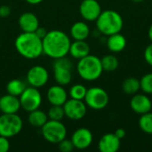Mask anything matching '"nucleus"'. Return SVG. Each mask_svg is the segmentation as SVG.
<instances>
[{
	"mask_svg": "<svg viewBox=\"0 0 152 152\" xmlns=\"http://www.w3.org/2000/svg\"><path fill=\"white\" fill-rule=\"evenodd\" d=\"M42 42L43 53L53 60L69 54L71 41L69 37L61 30L53 29L48 31Z\"/></svg>",
	"mask_w": 152,
	"mask_h": 152,
	"instance_id": "f257e3e1",
	"label": "nucleus"
},
{
	"mask_svg": "<svg viewBox=\"0 0 152 152\" xmlns=\"http://www.w3.org/2000/svg\"><path fill=\"white\" fill-rule=\"evenodd\" d=\"M16 51L23 58L33 60L43 54V42L35 32H22L14 41Z\"/></svg>",
	"mask_w": 152,
	"mask_h": 152,
	"instance_id": "f03ea898",
	"label": "nucleus"
},
{
	"mask_svg": "<svg viewBox=\"0 0 152 152\" xmlns=\"http://www.w3.org/2000/svg\"><path fill=\"white\" fill-rule=\"evenodd\" d=\"M95 21L97 30L107 37L121 32L124 27V20L122 16L115 10L102 11Z\"/></svg>",
	"mask_w": 152,
	"mask_h": 152,
	"instance_id": "7ed1b4c3",
	"label": "nucleus"
},
{
	"mask_svg": "<svg viewBox=\"0 0 152 152\" xmlns=\"http://www.w3.org/2000/svg\"><path fill=\"white\" fill-rule=\"evenodd\" d=\"M77 70L79 77L86 81L97 80L101 77L103 72L101 59L92 54H88L78 60Z\"/></svg>",
	"mask_w": 152,
	"mask_h": 152,
	"instance_id": "20e7f679",
	"label": "nucleus"
},
{
	"mask_svg": "<svg viewBox=\"0 0 152 152\" xmlns=\"http://www.w3.org/2000/svg\"><path fill=\"white\" fill-rule=\"evenodd\" d=\"M41 133L45 141L53 144H58L67 136V128L61 121L48 119L41 127Z\"/></svg>",
	"mask_w": 152,
	"mask_h": 152,
	"instance_id": "39448f33",
	"label": "nucleus"
},
{
	"mask_svg": "<svg viewBox=\"0 0 152 152\" xmlns=\"http://www.w3.org/2000/svg\"><path fill=\"white\" fill-rule=\"evenodd\" d=\"M23 127L21 118L14 114H3L0 116V135L11 138L20 134Z\"/></svg>",
	"mask_w": 152,
	"mask_h": 152,
	"instance_id": "423d86ee",
	"label": "nucleus"
},
{
	"mask_svg": "<svg viewBox=\"0 0 152 152\" xmlns=\"http://www.w3.org/2000/svg\"><path fill=\"white\" fill-rule=\"evenodd\" d=\"M84 102L90 109L94 110H101L108 106L110 96L103 88L94 86L87 89Z\"/></svg>",
	"mask_w": 152,
	"mask_h": 152,
	"instance_id": "0eeeda50",
	"label": "nucleus"
},
{
	"mask_svg": "<svg viewBox=\"0 0 152 152\" xmlns=\"http://www.w3.org/2000/svg\"><path fill=\"white\" fill-rule=\"evenodd\" d=\"M53 77L55 82L61 86H67L72 79V62L69 59L65 57L54 60L53 65Z\"/></svg>",
	"mask_w": 152,
	"mask_h": 152,
	"instance_id": "6e6552de",
	"label": "nucleus"
},
{
	"mask_svg": "<svg viewBox=\"0 0 152 152\" xmlns=\"http://www.w3.org/2000/svg\"><path fill=\"white\" fill-rule=\"evenodd\" d=\"M20 107L27 112L33 111L40 108L42 104V95L38 88L28 86L19 96Z\"/></svg>",
	"mask_w": 152,
	"mask_h": 152,
	"instance_id": "1a4fd4ad",
	"label": "nucleus"
},
{
	"mask_svg": "<svg viewBox=\"0 0 152 152\" xmlns=\"http://www.w3.org/2000/svg\"><path fill=\"white\" fill-rule=\"evenodd\" d=\"M65 117L71 120H80L84 118L87 112V106L84 101L69 99L63 104Z\"/></svg>",
	"mask_w": 152,
	"mask_h": 152,
	"instance_id": "9d476101",
	"label": "nucleus"
},
{
	"mask_svg": "<svg viewBox=\"0 0 152 152\" xmlns=\"http://www.w3.org/2000/svg\"><path fill=\"white\" fill-rule=\"evenodd\" d=\"M26 78L28 84L30 86L40 88L47 84L49 79V73L45 67L41 65H36L28 69Z\"/></svg>",
	"mask_w": 152,
	"mask_h": 152,
	"instance_id": "9b49d317",
	"label": "nucleus"
},
{
	"mask_svg": "<svg viewBox=\"0 0 152 152\" xmlns=\"http://www.w3.org/2000/svg\"><path fill=\"white\" fill-rule=\"evenodd\" d=\"M79 5V13L81 17L87 21H95L101 12L102 6L97 0H81Z\"/></svg>",
	"mask_w": 152,
	"mask_h": 152,
	"instance_id": "f8f14e48",
	"label": "nucleus"
},
{
	"mask_svg": "<svg viewBox=\"0 0 152 152\" xmlns=\"http://www.w3.org/2000/svg\"><path fill=\"white\" fill-rule=\"evenodd\" d=\"M94 141V135L91 130L86 127L77 129L71 137V142L77 150H86L89 148Z\"/></svg>",
	"mask_w": 152,
	"mask_h": 152,
	"instance_id": "ddd939ff",
	"label": "nucleus"
},
{
	"mask_svg": "<svg viewBox=\"0 0 152 152\" xmlns=\"http://www.w3.org/2000/svg\"><path fill=\"white\" fill-rule=\"evenodd\" d=\"M131 110L138 114L142 115L151 111L152 102L151 98L146 94H135L130 100Z\"/></svg>",
	"mask_w": 152,
	"mask_h": 152,
	"instance_id": "4468645a",
	"label": "nucleus"
},
{
	"mask_svg": "<svg viewBox=\"0 0 152 152\" xmlns=\"http://www.w3.org/2000/svg\"><path fill=\"white\" fill-rule=\"evenodd\" d=\"M121 146V140L114 134H103L98 142V149L101 152H117Z\"/></svg>",
	"mask_w": 152,
	"mask_h": 152,
	"instance_id": "2eb2a0df",
	"label": "nucleus"
},
{
	"mask_svg": "<svg viewBox=\"0 0 152 152\" xmlns=\"http://www.w3.org/2000/svg\"><path fill=\"white\" fill-rule=\"evenodd\" d=\"M69 94L63 87V86L61 85H55L51 86L46 93V98L47 101L51 105H61L63 106V104L68 100Z\"/></svg>",
	"mask_w": 152,
	"mask_h": 152,
	"instance_id": "dca6fc26",
	"label": "nucleus"
},
{
	"mask_svg": "<svg viewBox=\"0 0 152 152\" xmlns=\"http://www.w3.org/2000/svg\"><path fill=\"white\" fill-rule=\"evenodd\" d=\"M20 99L12 94H5L0 97V111L3 114H14L20 110Z\"/></svg>",
	"mask_w": 152,
	"mask_h": 152,
	"instance_id": "f3484780",
	"label": "nucleus"
},
{
	"mask_svg": "<svg viewBox=\"0 0 152 152\" xmlns=\"http://www.w3.org/2000/svg\"><path fill=\"white\" fill-rule=\"evenodd\" d=\"M18 24L22 32H35L39 27V20L33 12H24L18 20Z\"/></svg>",
	"mask_w": 152,
	"mask_h": 152,
	"instance_id": "a211bd4d",
	"label": "nucleus"
},
{
	"mask_svg": "<svg viewBox=\"0 0 152 152\" xmlns=\"http://www.w3.org/2000/svg\"><path fill=\"white\" fill-rule=\"evenodd\" d=\"M126 44L127 42H126V37L122 35L120 32L108 36V38L106 41L108 49L110 52L115 53H118L124 51L125 48L126 47Z\"/></svg>",
	"mask_w": 152,
	"mask_h": 152,
	"instance_id": "6ab92c4d",
	"label": "nucleus"
},
{
	"mask_svg": "<svg viewBox=\"0 0 152 152\" xmlns=\"http://www.w3.org/2000/svg\"><path fill=\"white\" fill-rule=\"evenodd\" d=\"M69 53L77 60H80L90 54V46L86 40H74L70 44Z\"/></svg>",
	"mask_w": 152,
	"mask_h": 152,
	"instance_id": "aec40b11",
	"label": "nucleus"
},
{
	"mask_svg": "<svg viewBox=\"0 0 152 152\" xmlns=\"http://www.w3.org/2000/svg\"><path fill=\"white\" fill-rule=\"evenodd\" d=\"M90 35V28L85 21H77L70 28V36L74 40H86Z\"/></svg>",
	"mask_w": 152,
	"mask_h": 152,
	"instance_id": "412c9836",
	"label": "nucleus"
},
{
	"mask_svg": "<svg viewBox=\"0 0 152 152\" xmlns=\"http://www.w3.org/2000/svg\"><path fill=\"white\" fill-rule=\"evenodd\" d=\"M28 121L30 124V126L34 127H42L48 120L47 113L44 112L43 110L37 109L33 111L28 112Z\"/></svg>",
	"mask_w": 152,
	"mask_h": 152,
	"instance_id": "4be33fe9",
	"label": "nucleus"
},
{
	"mask_svg": "<svg viewBox=\"0 0 152 152\" xmlns=\"http://www.w3.org/2000/svg\"><path fill=\"white\" fill-rule=\"evenodd\" d=\"M122 90L128 95H134L141 90L140 79L136 77H127L122 83Z\"/></svg>",
	"mask_w": 152,
	"mask_h": 152,
	"instance_id": "5701e85b",
	"label": "nucleus"
},
{
	"mask_svg": "<svg viewBox=\"0 0 152 152\" xmlns=\"http://www.w3.org/2000/svg\"><path fill=\"white\" fill-rule=\"evenodd\" d=\"M26 87H27L26 84L22 80L18 79V78H14V79L10 80L7 83L6 92L9 94L19 97L23 93V91L26 89Z\"/></svg>",
	"mask_w": 152,
	"mask_h": 152,
	"instance_id": "b1692460",
	"label": "nucleus"
},
{
	"mask_svg": "<svg viewBox=\"0 0 152 152\" xmlns=\"http://www.w3.org/2000/svg\"><path fill=\"white\" fill-rule=\"evenodd\" d=\"M101 61H102V66L103 71L111 72V71L116 70L119 66L118 59L114 54H107V55L103 56L101 59Z\"/></svg>",
	"mask_w": 152,
	"mask_h": 152,
	"instance_id": "393cba45",
	"label": "nucleus"
},
{
	"mask_svg": "<svg viewBox=\"0 0 152 152\" xmlns=\"http://www.w3.org/2000/svg\"><path fill=\"white\" fill-rule=\"evenodd\" d=\"M138 124L140 129L143 133L152 135V113L151 111L141 115Z\"/></svg>",
	"mask_w": 152,
	"mask_h": 152,
	"instance_id": "a878e982",
	"label": "nucleus"
},
{
	"mask_svg": "<svg viewBox=\"0 0 152 152\" xmlns=\"http://www.w3.org/2000/svg\"><path fill=\"white\" fill-rule=\"evenodd\" d=\"M86 92H87V88L84 85L76 84L70 87V89L69 91V95L70 96L71 99L84 101Z\"/></svg>",
	"mask_w": 152,
	"mask_h": 152,
	"instance_id": "bb28decb",
	"label": "nucleus"
},
{
	"mask_svg": "<svg viewBox=\"0 0 152 152\" xmlns=\"http://www.w3.org/2000/svg\"><path fill=\"white\" fill-rule=\"evenodd\" d=\"M48 119L61 121V119L65 117V112L63 106L61 105H52L47 112Z\"/></svg>",
	"mask_w": 152,
	"mask_h": 152,
	"instance_id": "cd10ccee",
	"label": "nucleus"
},
{
	"mask_svg": "<svg viewBox=\"0 0 152 152\" xmlns=\"http://www.w3.org/2000/svg\"><path fill=\"white\" fill-rule=\"evenodd\" d=\"M141 90L146 94H152V72L147 73L140 79Z\"/></svg>",
	"mask_w": 152,
	"mask_h": 152,
	"instance_id": "c85d7f7f",
	"label": "nucleus"
},
{
	"mask_svg": "<svg viewBox=\"0 0 152 152\" xmlns=\"http://www.w3.org/2000/svg\"><path fill=\"white\" fill-rule=\"evenodd\" d=\"M58 145H59V150L61 152H71L75 149L71 140H68L66 138L61 141L58 143Z\"/></svg>",
	"mask_w": 152,
	"mask_h": 152,
	"instance_id": "c756f323",
	"label": "nucleus"
},
{
	"mask_svg": "<svg viewBox=\"0 0 152 152\" xmlns=\"http://www.w3.org/2000/svg\"><path fill=\"white\" fill-rule=\"evenodd\" d=\"M143 56H144L145 61L152 67V43L150 44L149 45H147V47L145 48Z\"/></svg>",
	"mask_w": 152,
	"mask_h": 152,
	"instance_id": "7c9ffc66",
	"label": "nucleus"
},
{
	"mask_svg": "<svg viewBox=\"0 0 152 152\" xmlns=\"http://www.w3.org/2000/svg\"><path fill=\"white\" fill-rule=\"evenodd\" d=\"M10 150V142L8 138L0 135V152H7Z\"/></svg>",
	"mask_w": 152,
	"mask_h": 152,
	"instance_id": "2f4dec72",
	"label": "nucleus"
},
{
	"mask_svg": "<svg viewBox=\"0 0 152 152\" xmlns=\"http://www.w3.org/2000/svg\"><path fill=\"white\" fill-rule=\"evenodd\" d=\"M11 14V8L8 5L0 6V18H6Z\"/></svg>",
	"mask_w": 152,
	"mask_h": 152,
	"instance_id": "473e14b6",
	"label": "nucleus"
},
{
	"mask_svg": "<svg viewBox=\"0 0 152 152\" xmlns=\"http://www.w3.org/2000/svg\"><path fill=\"white\" fill-rule=\"evenodd\" d=\"M47 30L45 28H40V27H38L37 28V30L35 31V33H36V35L38 37H40L41 39H43L45 37V35L47 34Z\"/></svg>",
	"mask_w": 152,
	"mask_h": 152,
	"instance_id": "72a5a7b5",
	"label": "nucleus"
},
{
	"mask_svg": "<svg viewBox=\"0 0 152 152\" xmlns=\"http://www.w3.org/2000/svg\"><path fill=\"white\" fill-rule=\"evenodd\" d=\"M114 134H115L120 140H122L123 138H125V136H126V130H125L124 128H118V129H116V131L114 132Z\"/></svg>",
	"mask_w": 152,
	"mask_h": 152,
	"instance_id": "f704fd0d",
	"label": "nucleus"
},
{
	"mask_svg": "<svg viewBox=\"0 0 152 152\" xmlns=\"http://www.w3.org/2000/svg\"><path fill=\"white\" fill-rule=\"evenodd\" d=\"M27 3H28L29 4H38L40 3H42L44 0H25Z\"/></svg>",
	"mask_w": 152,
	"mask_h": 152,
	"instance_id": "c9c22d12",
	"label": "nucleus"
},
{
	"mask_svg": "<svg viewBox=\"0 0 152 152\" xmlns=\"http://www.w3.org/2000/svg\"><path fill=\"white\" fill-rule=\"evenodd\" d=\"M148 37H149V39L151 40V42L152 43V24L151 25V27L149 28V30H148Z\"/></svg>",
	"mask_w": 152,
	"mask_h": 152,
	"instance_id": "e433bc0d",
	"label": "nucleus"
},
{
	"mask_svg": "<svg viewBox=\"0 0 152 152\" xmlns=\"http://www.w3.org/2000/svg\"><path fill=\"white\" fill-rule=\"evenodd\" d=\"M132 2H134V3H136V4H139V3H142V2H143L144 0H131Z\"/></svg>",
	"mask_w": 152,
	"mask_h": 152,
	"instance_id": "4c0bfd02",
	"label": "nucleus"
}]
</instances>
